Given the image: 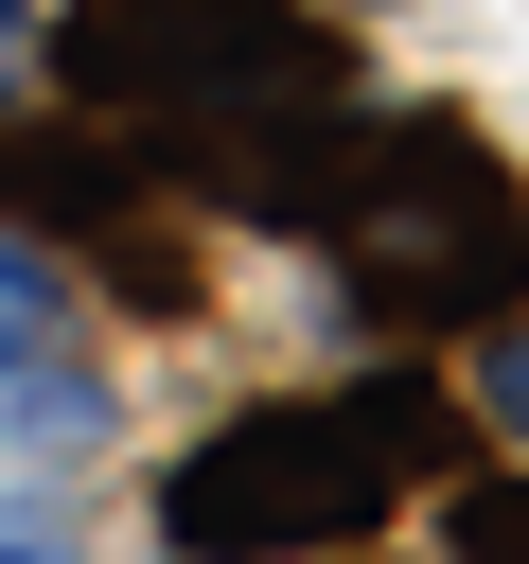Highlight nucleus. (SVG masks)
<instances>
[{
  "mask_svg": "<svg viewBox=\"0 0 529 564\" xmlns=\"http://www.w3.org/2000/svg\"><path fill=\"white\" fill-rule=\"evenodd\" d=\"M335 229H353V300L406 317V335H494L511 282H529V212L458 123H370V176H353Z\"/></svg>",
  "mask_w": 529,
  "mask_h": 564,
  "instance_id": "1",
  "label": "nucleus"
},
{
  "mask_svg": "<svg viewBox=\"0 0 529 564\" xmlns=\"http://www.w3.org/2000/svg\"><path fill=\"white\" fill-rule=\"evenodd\" d=\"M388 476H406V441H388L370 388H353V405H264V423L194 441L159 511H176L194 564H282V546H353V529L388 511Z\"/></svg>",
  "mask_w": 529,
  "mask_h": 564,
  "instance_id": "2",
  "label": "nucleus"
},
{
  "mask_svg": "<svg viewBox=\"0 0 529 564\" xmlns=\"http://www.w3.org/2000/svg\"><path fill=\"white\" fill-rule=\"evenodd\" d=\"M458 564H529V494H458Z\"/></svg>",
  "mask_w": 529,
  "mask_h": 564,
  "instance_id": "3",
  "label": "nucleus"
}]
</instances>
